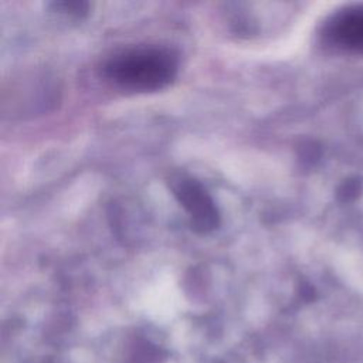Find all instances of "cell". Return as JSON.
I'll return each instance as SVG.
<instances>
[{
	"mask_svg": "<svg viewBox=\"0 0 363 363\" xmlns=\"http://www.w3.org/2000/svg\"><path fill=\"white\" fill-rule=\"evenodd\" d=\"M177 71L176 55L162 47H138L109 58L105 77L129 91H157L172 82Z\"/></svg>",
	"mask_w": 363,
	"mask_h": 363,
	"instance_id": "6da1fadb",
	"label": "cell"
},
{
	"mask_svg": "<svg viewBox=\"0 0 363 363\" xmlns=\"http://www.w3.org/2000/svg\"><path fill=\"white\" fill-rule=\"evenodd\" d=\"M174 196L191 218V225L200 233H207L218 225V211L203 186L193 179H179L173 186Z\"/></svg>",
	"mask_w": 363,
	"mask_h": 363,
	"instance_id": "7a4b0ae2",
	"label": "cell"
},
{
	"mask_svg": "<svg viewBox=\"0 0 363 363\" xmlns=\"http://www.w3.org/2000/svg\"><path fill=\"white\" fill-rule=\"evenodd\" d=\"M326 35L336 45L363 54V7L337 13L328 23Z\"/></svg>",
	"mask_w": 363,
	"mask_h": 363,
	"instance_id": "3957f363",
	"label": "cell"
},
{
	"mask_svg": "<svg viewBox=\"0 0 363 363\" xmlns=\"http://www.w3.org/2000/svg\"><path fill=\"white\" fill-rule=\"evenodd\" d=\"M55 7H57V9H61L62 11H65V13H68V14H77V16H79V14H84V13L86 11L88 4H86V3H78V1H71V3L64 1V3H57Z\"/></svg>",
	"mask_w": 363,
	"mask_h": 363,
	"instance_id": "277c9868",
	"label": "cell"
}]
</instances>
